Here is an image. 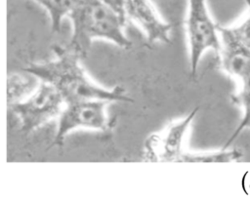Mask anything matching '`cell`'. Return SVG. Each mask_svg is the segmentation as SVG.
Segmentation results:
<instances>
[{
    "label": "cell",
    "mask_w": 250,
    "mask_h": 200,
    "mask_svg": "<svg viewBox=\"0 0 250 200\" xmlns=\"http://www.w3.org/2000/svg\"><path fill=\"white\" fill-rule=\"evenodd\" d=\"M198 107L188 116L168 124L161 131L149 136L144 146V158L151 162H181L184 140Z\"/></svg>",
    "instance_id": "6"
},
{
    "label": "cell",
    "mask_w": 250,
    "mask_h": 200,
    "mask_svg": "<svg viewBox=\"0 0 250 200\" xmlns=\"http://www.w3.org/2000/svg\"><path fill=\"white\" fill-rule=\"evenodd\" d=\"M109 102L104 100H89L65 103L58 117V129L54 143L62 144L68 133L76 129L108 130L111 123L106 116L105 107Z\"/></svg>",
    "instance_id": "5"
},
{
    "label": "cell",
    "mask_w": 250,
    "mask_h": 200,
    "mask_svg": "<svg viewBox=\"0 0 250 200\" xmlns=\"http://www.w3.org/2000/svg\"><path fill=\"white\" fill-rule=\"evenodd\" d=\"M49 14L52 30L58 32L63 18L68 17L80 0H33Z\"/></svg>",
    "instance_id": "12"
},
{
    "label": "cell",
    "mask_w": 250,
    "mask_h": 200,
    "mask_svg": "<svg viewBox=\"0 0 250 200\" xmlns=\"http://www.w3.org/2000/svg\"><path fill=\"white\" fill-rule=\"evenodd\" d=\"M240 82L241 87L236 94L231 96V100L233 103L242 108V119L223 148H228L241 134V132H243L245 129H250V74L243 78Z\"/></svg>",
    "instance_id": "10"
},
{
    "label": "cell",
    "mask_w": 250,
    "mask_h": 200,
    "mask_svg": "<svg viewBox=\"0 0 250 200\" xmlns=\"http://www.w3.org/2000/svg\"><path fill=\"white\" fill-rule=\"evenodd\" d=\"M243 153L238 148H222L218 151L203 152V153H190L184 152L181 162L188 163H226L238 161L242 158Z\"/></svg>",
    "instance_id": "11"
},
{
    "label": "cell",
    "mask_w": 250,
    "mask_h": 200,
    "mask_svg": "<svg viewBox=\"0 0 250 200\" xmlns=\"http://www.w3.org/2000/svg\"><path fill=\"white\" fill-rule=\"evenodd\" d=\"M72 36L69 48L85 58L94 40L109 41L129 49L131 41L124 33L126 19L101 0H80L69 14Z\"/></svg>",
    "instance_id": "2"
},
{
    "label": "cell",
    "mask_w": 250,
    "mask_h": 200,
    "mask_svg": "<svg viewBox=\"0 0 250 200\" xmlns=\"http://www.w3.org/2000/svg\"><path fill=\"white\" fill-rule=\"evenodd\" d=\"M221 37V64L229 76L241 81L250 74V48L236 40L228 26L218 25Z\"/></svg>",
    "instance_id": "8"
},
{
    "label": "cell",
    "mask_w": 250,
    "mask_h": 200,
    "mask_svg": "<svg viewBox=\"0 0 250 200\" xmlns=\"http://www.w3.org/2000/svg\"><path fill=\"white\" fill-rule=\"evenodd\" d=\"M64 105L62 97L55 87L40 81L36 90L28 98L10 105L9 108L19 117L21 130L29 133L59 117Z\"/></svg>",
    "instance_id": "4"
},
{
    "label": "cell",
    "mask_w": 250,
    "mask_h": 200,
    "mask_svg": "<svg viewBox=\"0 0 250 200\" xmlns=\"http://www.w3.org/2000/svg\"><path fill=\"white\" fill-rule=\"evenodd\" d=\"M101 1H103L104 3H105L106 5L111 7L114 11H116L123 18H125L124 14H123V6H124V3H125V0H101Z\"/></svg>",
    "instance_id": "14"
},
{
    "label": "cell",
    "mask_w": 250,
    "mask_h": 200,
    "mask_svg": "<svg viewBox=\"0 0 250 200\" xmlns=\"http://www.w3.org/2000/svg\"><path fill=\"white\" fill-rule=\"evenodd\" d=\"M123 14L136 23L149 43H169L171 24L163 21L149 0H125Z\"/></svg>",
    "instance_id": "7"
},
{
    "label": "cell",
    "mask_w": 250,
    "mask_h": 200,
    "mask_svg": "<svg viewBox=\"0 0 250 200\" xmlns=\"http://www.w3.org/2000/svg\"><path fill=\"white\" fill-rule=\"evenodd\" d=\"M54 53V59L31 64L24 71L55 87L65 103L89 100L133 102L124 88L116 86L107 89L94 82L81 66V58L69 47L55 46Z\"/></svg>",
    "instance_id": "1"
},
{
    "label": "cell",
    "mask_w": 250,
    "mask_h": 200,
    "mask_svg": "<svg viewBox=\"0 0 250 200\" xmlns=\"http://www.w3.org/2000/svg\"><path fill=\"white\" fill-rule=\"evenodd\" d=\"M248 7L246 18L238 24L228 26L231 35L240 43L250 48V0H245Z\"/></svg>",
    "instance_id": "13"
},
{
    "label": "cell",
    "mask_w": 250,
    "mask_h": 200,
    "mask_svg": "<svg viewBox=\"0 0 250 200\" xmlns=\"http://www.w3.org/2000/svg\"><path fill=\"white\" fill-rule=\"evenodd\" d=\"M188 44L190 74L196 75L202 55L207 50L220 53L221 37L207 8L206 0H188V9L185 20Z\"/></svg>",
    "instance_id": "3"
},
{
    "label": "cell",
    "mask_w": 250,
    "mask_h": 200,
    "mask_svg": "<svg viewBox=\"0 0 250 200\" xmlns=\"http://www.w3.org/2000/svg\"><path fill=\"white\" fill-rule=\"evenodd\" d=\"M37 80L39 79L30 73H27L26 76L19 73L9 74L7 80L8 106L28 98L38 87L39 83Z\"/></svg>",
    "instance_id": "9"
}]
</instances>
